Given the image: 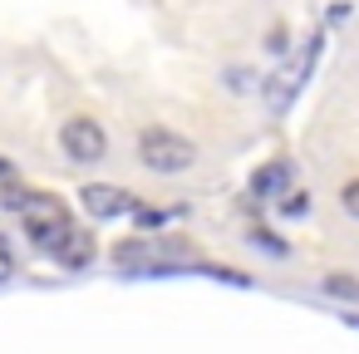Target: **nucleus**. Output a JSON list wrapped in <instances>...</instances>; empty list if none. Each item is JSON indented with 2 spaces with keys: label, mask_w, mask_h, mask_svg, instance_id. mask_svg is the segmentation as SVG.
I'll return each mask as SVG.
<instances>
[{
  "label": "nucleus",
  "mask_w": 359,
  "mask_h": 354,
  "mask_svg": "<svg viewBox=\"0 0 359 354\" xmlns=\"http://www.w3.org/2000/svg\"><path fill=\"white\" fill-rule=\"evenodd\" d=\"M290 182H295V168H290V158H271L266 168H256V172H251V182H246V197H251V202H280V197L290 192Z\"/></svg>",
  "instance_id": "423d86ee"
},
{
  "label": "nucleus",
  "mask_w": 359,
  "mask_h": 354,
  "mask_svg": "<svg viewBox=\"0 0 359 354\" xmlns=\"http://www.w3.org/2000/svg\"><path fill=\"white\" fill-rule=\"evenodd\" d=\"M15 275V251H11V241L6 236H0V285H6Z\"/></svg>",
  "instance_id": "f8f14e48"
},
{
  "label": "nucleus",
  "mask_w": 359,
  "mask_h": 354,
  "mask_svg": "<svg viewBox=\"0 0 359 354\" xmlns=\"http://www.w3.org/2000/svg\"><path fill=\"white\" fill-rule=\"evenodd\" d=\"M339 207H344V217L359 222V177H349V182L339 187Z\"/></svg>",
  "instance_id": "9b49d317"
},
{
  "label": "nucleus",
  "mask_w": 359,
  "mask_h": 354,
  "mask_svg": "<svg viewBox=\"0 0 359 354\" xmlns=\"http://www.w3.org/2000/svg\"><path fill=\"white\" fill-rule=\"evenodd\" d=\"M25 231H30V246H40V251H50V256H55V246L74 231V222H69V212H65V202H60V197L35 192V197L25 202Z\"/></svg>",
  "instance_id": "7ed1b4c3"
},
{
  "label": "nucleus",
  "mask_w": 359,
  "mask_h": 354,
  "mask_svg": "<svg viewBox=\"0 0 359 354\" xmlns=\"http://www.w3.org/2000/svg\"><path fill=\"white\" fill-rule=\"evenodd\" d=\"M55 261H60L65 271H84V266L94 261V236L74 226V231H69V236H65V241L55 246Z\"/></svg>",
  "instance_id": "0eeeda50"
},
{
  "label": "nucleus",
  "mask_w": 359,
  "mask_h": 354,
  "mask_svg": "<svg viewBox=\"0 0 359 354\" xmlns=\"http://www.w3.org/2000/svg\"><path fill=\"white\" fill-rule=\"evenodd\" d=\"M344 325H349V329H359V315H344Z\"/></svg>",
  "instance_id": "ddd939ff"
},
{
  "label": "nucleus",
  "mask_w": 359,
  "mask_h": 354,
  "mask_svg": "<svg viewBox=\"0 0 359 354\" xmlns=\"http://www.w3.org/2000/svg\"><path fill=\"white\" fill-rule=\"evenodd\" d=\"M276 212H280V217H305V212H310V197L290 187V192H285V197L276 202Z\"/></svg>",
  "instance_id": "1a4fd4ad"
},
{
  "label": "nucleus",
  "mask_w": 359,
  "mask_h": 354,
  "mask_svg": "<svg viewBox=\"0 0 359 354\" xmlns=\"http://www.w3.org/2000/svg\"><path fill=\"white\" fill-rule=\"evenodd\" d=\"M320 30L315 35H305V45H300V55L295 60H285L271 79H266V109H271V118H280L290 104H295V94H300V84L310 79V69H315V60H320Z\"/></svg>",
  "instance_id": "f03ea898"
},
{
  "label": "nucleus",
  "mask_w": 359,
  "mask_h": 354,
  "mask_svg": "<svg viewBox=\"0 0 359 354\" xmlns=\"http://www.w3.org/2000/svg\"><path fill=\"white\" fill-rule=\"evenodd\" d=\"M320 290H325L330 300H349V305H359V280H354L349 271H330V275L320 280Z\"/></svg>",
  "instance_id": "6e6552de"
},
{
  "label": "nucleus",
  "mask_w": 359,
  "mask_h": 354,
  "mask_svg": "<svg viewBox=\"0 0 359 354\" xmlns=\"http://www.w3.org/2000/svg\"><path fill=\"white\" fill-rule=\"evenodd\" d=\"M0 177H11V168H6V163H0Z\"/></svg>",
  "instance_id": "4468645a"
},
{
  "label": "nucleus",
  "mask_w": 359,
  "mask_h": 354,
  "mask_svg": "<svg viewBox=\"0 0 359 354\" xmlns=\"http://www.w3.org/2000/svg\"><path fill=\"white\" fill-rule=\"evenodd\" d=\"M79 202H84V212H89L94 222H114V217L138 212L133 192H123V187H114V182H89V187L79 192Z\"/></svg>",
  "instance_id": "39448f33"
},
{
  "label": "nucleus",
  "mask_w": 359,
  "mask_h": 354,
  "mask_svg": "<svg viewBox=\"0 0 359 354\" xmlns=\"http://www.w3.org/2000/svg\"><path fill=\"white\" fill-rule=\"evenodd\" d=\"M138 163L148 172H158V177H177V172H187L197 163V148L172 128H143L138 133Z\"/></svg>",
  "instance_id": "f257e3e1"
},
{
  "label": "nucleus",
  "mask_w": 359,
  "mask_h": 354,
  "mask_svg": "<svg viewBox=\"0 0 359 354\" xmlns=\"http://www.w3.org/2000/svg\"><path fill=\"white\" fill-rule=\"evenodd\" d=\"M60 148H65V158L69 163H104L109 158V133H104V123L99 118H84V114H74L65 128H60Z\"/></svg>",
  "instance_id": "20e7f679"
},
{
  "label": "nucleus",
  "mask_w": 359,
  "mask_h": 354,
  "mask_svg": "<svg viewBox=\"0 0 359 354\" xmlns=\"http://www.w3.org/2000/svg\"><path fill=\"white\" fill-rule=\"evenodd\" d=\"M251 241H256L261 251H271V256H285V251H290V246H285L276 231H266V226H251Z\"/></svg>",
  "instance_id": "9d476101"
}]
</instances>
